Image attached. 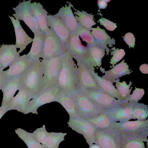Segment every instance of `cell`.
Segmentation results:
<instances>
[{
  "instance_id": "obj_1",
  "label": "cell",
  "mask_w": 148,
  "mask_h": 148,
  "mask_svg": "<svg viewBox=\"0 0 148 148\" xmlns=\"http://www.w3.org/2000/svg\"><path fill=\"white\" fill-rule=\"evenodd\" d=\"M60 57L62 68L57 85L61 90L72 95L80 90L78 67L67 50L60 55Z\"/></svg>"
},
{
  "instance_id": "obj_2",
  "label": "cell",
  "mask_w": 148,
  "mask_h": 148,
  "mask_svg": "<svg viewBox=\"0 0 148 148\" xmlns=\"http://www.w3.org/2000/svg\"><path fill=\"white\" fill-rule=\"evenodd\" d=\"M21 76L22 86L30 91L33 97L44 90L42 62L40 59L34 61Z\"/></svg>"
},
{
  "instance_id": "obj_3",
  "label": "cell",
  "mask_w": 148,
  "mask_h": 148,
  "mask_svg": "<svg viewBox=\"0 0 148 148\" xmlns=\"http://www.w3.org/2000/svg\"><path fill=\"white\" fill-rule=\"evenodd\" d=\"M43 70L44 89L57 86L59 74L62 68L60 55L41 60Z\"/></svg>"
},
{
  "instance_id": "obj_4",
  "label": "cell",
  "mask_w": 148,
  "mask_h": 148,
  "mask_svg": "<svg viewBox=\"0 0 148 148\" xmlns=\"http://www.w3.org/2000/svg\"><path fill=\"white\" fill-rule=\"evenodd\" d=\"M122 133L110 127L106 129L96 128L95 143L101 148H121Z\"/></svg>"
},
{
  "instance_id": "obj_5",
  "label": "cell",
  "mask_w": 148,
  "mask_h": 148,
  "mask_svg": "<svg viewBox=\"0 0 148 148\" xmlns=\"http://www.w3.org/2000/svg\"><path fill=\"white\" fill-rule=\"evenodd\" d=\"M72 96L75 103L77 116L81 118L87 120L95 117L104 111L80 90Z\"/></svg>"
},
{
  "instance_id": "obj_6",
  "label": "cell",
  "mask_w": 148,
  "mask_h": 148,
  "mask_svg": "<svg viewBox=\"0 0 148 148\" xmlns=\"http://www.w3.org/2000/svg\"><path fill=\"white\" fill-rule=\"evenodd\" d=\"M94 104L103 111L123 105L122 101L117 99L102 90L92 88L80 90Z\"/></svg>"
},
{
  "instance_id": "obj_7",
  "label": "cell",
  "mask_w": 148,
  "mask_h": 148,
  "mask_svg": "<svg viewBox=\"0 0 148 148\" xmlns=\"http://www.w3.org/2000/svg\"><path fill=\"white\" fill-rule=\"evenodd\" d=\"M31 1H24L19 3L16 8H13L15 13L12 15L17 20H23L35 34L41 30L32 12Z\"/></svg>"
},
{
  "instance_id": "obj_8",
  "label": "cell",
  "mask_w": 148,
  "mask_h": 148,
  "mask_svg": "<svg viewBox=\"0 0 148 148\" xmlns=\"http://www.w3.org/2000/svg\"><path fill=\"white\" fill-rule=\"evenodd\" d=\"M60 90L58 85L44 89L34 96L30 101L25 114L32 113L38 114L37 110L39 107L55 101Z\"/></svg>"
},
{
  "instance_id": "obj_9",
  "label": "cell",
  "mask_w": 148,
  "mask_h": 148,
  "mask_svg": "<svg viewBox=\"0 0 148 148\" xmlns=\"http://www.w3.org/2000/svg\"><path fill=\"white\" fill-rule=\"evenodd\" d=\"M66 50L56 34L50 28L45 32V36L41 58L42 60L60 55Z\"/></svg>"
},
{
  "instance_id": "obj_10",
  "label": "cell",
  "mask_w": 148,
  "mask_h": 148,
  "mask_svg": "<svg viewBox=\"0 0 148 148\" xmlns=\"http://www.w3.org/2000/svg\"><path fill=\"white\" fill-rule=\"evenodd\" d=\"M68 124L72 130L82 135L89 146L95 143L96 128L90 122L77 116L69 119Z\"/></svg>"
},
{
  "instance_id": "obj_11",
  "label": "cell",
  "mask_w": 148,
  "mask_h": 148,
  "mask_svg": "<svg viewBox=\"0 0 148 148\" xmlns=\"http://www.w3.org/2000/svg\"><path fill=\"white\" fill-rule=\"evenodd\" d=\"M17 95L5 106L8 111L16 110L25 114L30 101L33 97L31 92L22 86Z\"/></svg>"
},
{
  "instance_id": "obj_12",
  "label": "cell",
  "mask_w": 148,
  "mask_h": 148,
  "mask_svg": "<svg viewBox=\"0 0 148 148\" xmlns=\"http://www.w3.org/2000/svg\"><path fill=\"white\" fill-rule=\"evenodd\" d=\"M46 18L48 26L57 35L66 49L69 40L70 32L69 30L62 21L54 15L48 14Z\"/></svg>"
},
{
  "instance_id": "obj_13",
  "label": "cell",
  "mask_w": 148,
  "mask_h": 148,
  "mask_svg": "<svg viewBox=\"0 0 148 148\" xmlns=\"http://www.w3.org/2000/svg\"><path fill=\"white\" fill-rule=\"evenodd\" d=\"M66 49L77 61L83 59L87 53L88 47L82 45L79 36L77 33L70 32Z\"/></svg>"
},
{
  "instance_id": "obj_14",
  "label": "cell",
  "mask_w": 148,
  "mask_h": 148,
  "mask_svg": "<svg viewBox=\"0 0 148 148\" xmlns=\"http://www.w3.org/2000/svg\"><path fill=\"white\" fill-rule=\"evenodd\" d=\"M148 131L139 133H122L121 148H146Z\"/></svg>"
},
{
  "instance_id": "obj_15",
  "label": "cell",
  "mask_w": 148,
  "mask_h": 148,
  "mask_svg": "<svg viewBox=\"0 0 148 148\" xmlns=\"http://www.w3.org/2000/svg\"><path fill=\"white\" fill-rule=\"evenodd\" d=\"M33 61L26 55L20 56L9 66V68L3 71L7 79L13 77L21 76L28 69Z\"/></svg>"
},
{
  "instance_id": "obj_16",
  "label": "cell",
  "mask_w": 148,
  "mask_h": 148,
  "mask_svg": "<svg viewBox=\"0 0 148 148\" xmlns=\"http://www.w3.org/2000/svg\"><path fill=\"white\" fill-rule=\"evenodd\" d=\"M111 127L116 128L122 133H139L148 131V119L112 122Z\"/></svg>"
},
{
  "instance_id": "obj_17",
  "label": "cell",
  "mask_w": 148,
  "mask_h": 148,
  "mask_svg": "<svg viewBox=\"0 0 148 148\" xmlns=\"http://www.w3.org/2000/svg\"><path fill=\"white\" fill-rule=\"evenodd\" d=\"M22 86L21 76H16L7 79L2 90L3 96L1 106L5 107L14 97L16 92Z\"/></svg>"
},
{
  "instance_id": "obj_18",
  "label": "cell",
  "mask_w": 148,
  "mask_h": 148,
  "mask_svg": "<svg viewBox=\"0 0 148 148\" xmlns=\"http://www.w3.org/2000/svg\"><path fill=\"white\" fill-rule=\"evenodd\" d=\"M133 105H122L105 111L112 122H124L132 119Z\"/></svg>"
},
{
  "instance_id": "obj_19",
  "label": "cell",
  "mask_w": 148,
  "mask_h": 148,
  "mask_svg": "<svg viewBox=\"0 0 148 148\" xmlns=\"http://www.w3.org/2000/svg\"><path fill=\"white\" fill-rule=\"evenodd\" d=\"M106 50L97 46L88 47L87 53L81 60L88 68L100 67L101 60L105 54Z\"/></svg>"
},
{
  "instance_id": "obj_20",
  "label": "cell",
  "mask_w": 148,
  "mask_h": 148,
  "mask_svg": "<svg viewBox=\"0 0 148 148\" xmlns=\"http://www.w3.org/2000/svg\"><path fill=\"white\" fill-rule=\"evenodd\" d=\"M124 61L125 60H123L121 62L108 71H105L104 69L100 67L101 71L105 73L101 77L113 83L116 79L123 76L130 75L132 71L129 69V66Z\"/></svg>"
},
{
  "instance_id": "obj_21",
  "label": "cell",
  "mask_w": 148,
  "mask_h": 148,
  "mask_svg": "<svg viewBox=\"0 0 148 148\" xmlns=\"http://www.w3.org/2000/svg\"><path fill=\"white\" fill-rule=\"evenodd\" d=\"M72 5L69 3V5L62 7L55 15L58 17L63 22L70 32H76L79 24L77 21L71 9Z\"/></svg>"
},
{
  "instance_id": "obj_22",
  "label": "cell",
  "mask_w": 148,
  "mask_h": 148,
  "mask_svg": "<svg viewBox=\"0 0 148 148\" xmlns=\"http://www.w3.org/2000/svg\"><path fill=\"white\" fill-rule=\"evenodd\" d=\"M17 48L14 44L5 45L3 44L0 46V65L2 70L9 66L20 57Z\"/></svg>"
},
{
  "instance_id": "obj_23",
  "label": "cell",
  "mask_w": 148,
  "mask_h": 148,
  "mask_svg": "<svg viewBox=\"0 0 148 148\" xmlns=\"http://www.w3.org/2000/svg\"><path fill=\"white\" fill-rule=\"evenodd\" d=\"M77 62L80 79V90L87 88L102 90L83 62L81 60Z\"/></svg>"
},
{
  "instance_id": "obj_24",
  "label": "cell",
  "mask_w": 148,
  "mask_h": 148,
  "mask_svg": "<svg viewBox=\"0 0 148 148\" xmlns=\"http://www.w3.org/2000/svg\"><path fill=\"white\" fill-rule=\"evenodd\" d=\"M10 19L14 27L15 32L16 42L15 46L19 48L18 53H21L26 46L33 41V39L29 37L22 28L20 21L15 19L14 17L8 16Z\"/></svg>"
},
{
  "instance_id": "obj_25",
  "label": "cell",
  "mask_w": 148,
  "mask_h": 148,
  "mask_svg": "<svg viewBox=\"0 0 148 148\" xmlns=\"http://www.w3.org/2000/svg\"><path fill=\"white\" fill-rule=\"evenodd\" d=\"M86 67L103 91L119 100L122 101L118 91L112 82L99 76L97 73L95 72V68Z\"/></svg>"
},
{
  "instance_id": "obj_26",
  "label": "cell",
  "mask_w": 148,
  "mask_h": 148,
  "mask_svg": "<svg viewBox=\"0 0 148 148\" xmlns=\"http://www.w3.org/2000/svg\"><path fill=\"white\" fill-rule=\"evenodd\" d=\"M45 36V32L41 30L34 34L31 49L26 55L29 59L33 62L42 58Z\"/></svg>"
},
{
  "instance_id": "obj_27",
  "label": "cell",
  "mask_w": 148,
  "mask_h": 148,
  "mask_svg": "<svg viewBox=\"0 0 148 148\" xmlns=\"http://www.w3.org/2000/svg\"><path fill=\"white\" fill-rule=\"evenodd\" d=\"M91 31V33L95 39L96 46L109 52L107 45L110 47L112 46V45L115 44V40L113 38L111 39L104 29H101L98 26L96 28L92 27Z\"/></svg>"
},
{
  "instance_id": "obj_28",
  "label": "cell",
  "mask_w": 148,
  "mask_h": 148,
  "mask_svg": "<svg viewBox=\"0 0 148 148\" xmlns=\"http://www.w3.org/2000/svg\"><path fill=\"white\" fill-rule=\"evenodd\" d=\"M55 101L60 103L65 109L69 116V119L77 116L76 106L72 95L60 90Z\"/></svg>"
},
{
  "instance_id": "obj_29",
  "label": "cell",
  "mask_w": 148,
  "mask_h": 148,
  "mask_svg": "<svg viewBox=\"0 0 148 148\" xmlns=\"http://www.w3.org/2000/svg\"><path fill=\"white\" fill-rule=\"evenodd\" d=\"M31 8L41 30L46 32L49 28L46 18L49 13L42 5L39 2H35L32 3Z\"/></svg>"
},
{
  "instance_id": "obj_30",
  "label": "cell",
  "mask_w": 148,
  "mask_h": 148,
  "mask_svg": "<svg viewBox=\"0 0 148 148\" xmlns=\"http://www.w3.org/2000/svg\"><path fill=\"white\" fill-rule=\"evenodd\" d=\"M73 8L77 11L74 12V14L75 15V18L79 24L91 31L92 26L96 24L93 20L94 16L82 10V12H81Z\"/></svg>"
},
{
  "instance_id": "obj_31",
  "label": "cell",
  "mask_w": 148,
  "mask_h": 148,
  "mask_svg": "<svg viewBox=\"0 0 148 148\" xmlns=\"http://www.w3.org/2000/svg\"><path fill=\"white\" fill-rule=\"evenodd\" d=\"M15 132L28 148H45L35 138L32 133L28 132L21 128L17 129Z\"/></svg>"
},
{
  "instance_id": "obj_32",
  "label": "cell",
  "mask_w": 148,
  "mask_h": 148,
  "mask_svg": "<svg viewBox=\"0 0 148 148\" xmlns=\"http://www.w3.org/2000/svg\"><path fill=\"white\" fill-rule=\"evenodd\" d=\"M96 128L106 129L111 127L112 121L104 111L93 118L86 120Z\"/></svg>"
},
{
  "instance_id": "obj_33",
  "label": "cell",
  "mask_w": 148,
  "mask_h": 148,
  "mask_svg": "<svg viewBox=\"0 0 148 148\" xmlns=\"http://www.w3.org/2000/svg\"><path fill=\"white\" fill-rule=\"evenodd\" d=\"M66 133L48 132L45 147V148H58L60 143L64 140Z\"/></svg>"
},
{
  "instance_id": "obj_34",
  "label": "cell",
  "mask_w": 148,
  "mask_h": 148,
  "mask_svg": "<svg viewBox=\"0 0 148 148\" xmlns=\"http://www.w3.org/2000/svg\"><path fill=\"white\" fill-rule=\"evenodd\" d=\"M148 116V107L147 105L138 102L133 105L132 119L144 120Z\"/></svg>"
},
{
  "instance_id": "obj_35",
  "label": "cell",
  "mask_w": 148,
  "mask_h": 148,
  "mask_svg": "<svg viewBox=\"0 0 148 148\" xmlns=\"http://www.w3.org/2000/svg\"><path fill=\"white\" fill-rule=\"evenodd\" d=\"M120 79H116L114 82L116 83V87L118 91L122 101H123L130 96L131 91L132 87H131L132 83L130 81L128 84H127L125 81H123L122 82H120Z\"/></svg>"
},
{
  "instance_id": "obj_36",
  "label": "cell",
  "mask_w": 148,
  "mask_h": 148,
  "mask_svg": "<svg viewBox=\"0 0 148 148\" xmlns=\"http://www.w3.org/2000/svg\"><path fill=\"white\" fill-rule=\"evenodd\" d=\"M75 33L79 35L83 41L87 43V47H88L96 46L95 39L91 31L79 25Z\"/></svg>"
},
{
  "instance_id": "obj_37",
  "label": "cell",
  "mask_w": 148,
  "mask_h": 148,
  "mask_svg": "<svg viewBox=\"0 0 148 148\" xmlns=\"http://www.w3.org/2000/svg\"><path fill=\"white\" fill-rule=\"evenodd\" d=\"M145 91L143 89L135 87L132 94L126 100L122 101L123 105H133L143 97Z\"/></svg>"
},
{
  "instance_id": "obj_38",
  "label": "cell",
  "mask_w": 148,
  "mask_h": 148,
  "mask_svg": "<svg viewBox=\"0 0 148 148\" xmlns=\"http://www.w3.org/2000/svg\"><path fill=\"white\" fill-rule=\"evenodd\" d=\"M48 133L44 125L42 127L37 129L32 133L35 138L45 147Z\"/></svg>"
},
{
  "instance_id": "obj_39",
  "label": "cell",
  "mask_w": 148,
  "mask_h": 148,
  "mask_svg": "<svg viewBox=\"0 0 148 148\" xmlns=\"http://www.w3.org/2000/svg\"><path fill=\"white\" fill-rule=\"evenodd\" d=\"M112 50L111 55H112L109 63L112 65L110 68L113 67L117 62L122 59L125 55V52L123 49H116L114 47L111 49Z\"/></svg>"
},
{
  "instance_id": "obj_40",
  "label": "cell",
  "mask_w": 148,
  "mask_h": 148,
  "mask_svg": "<svg viewBox=\"0 0 148 148\" xmlns=\"http://www.w3.org/2000/svg\"><path fill=\"white\" fill-rule=\"evenodd\" d=\"M100 24L104 26L107 29L110 31H114L117 27L116 24L101 17L99 19Z\"/></svg>"
},
{
  "instance_id": "obj_41",
  "label": "cell",
  "mask_w": 148,
  "mask_h": 148,
  "mask_svg": "<svg viewBox=\"0 0 148 148\" xmlns=\"http://www.w3.org/2000/svg\"><path fill=\"white\" fill-rule=\"evenodd\" d=\"M123 40L129 46L130 48L134 47L135 38L133 34L130 32H128L123 37Z\"/></svg>"
},
{
  "instance_id": "obj_42",
  "label": "cell",
  "mask_w": 148,
  "mask_h": 148,
  "mask_svg": "<svg viewBox=\"0 0 148 148\" xmlns=\"http://www.w3.org/2000/svg\"><path fill=\"white\" fill-rule=\"evenodd\" d=\"M3 70L1 69H0V90L3 88L7 80Z\"/></svg>"
},
{
  "instance_id": "obj_43",
  "label": "cell",
  "mask_w": 148,
  "mask_h": 148,
  "mask_svg": "<svg viewBox=\"0 0 148 148\" xmlns=\"http://www.w3.org/2000/svg\"><path fill=\"white\" fill-rule=\"evenodd\" d=\"M110 1V0H99L97 2V5L99 9H105L107 7L108 2Z\"/></svg>"
},
{
  "instance_id": "obj_44",
  "label": "cell",
  "mask_w": 148,
  "mask_h": 148,
  "mask_svg": "<svg viewBox=\"0 0 148 148\" xmlns=\"http://www.w3.org/2000/svg\"><path fill=\"white\" fill-rule=\"evenodd\" d=\"M7 111L5 107H0V119Z\"/></svg>"
},
{
  "instance_id": "obj_45",
  "label": "cell",
  "mask_w": 148,
  "mask_h": 148,
  "mask_svg": "<svg viewBox=\"0 0 148 148\" xmlns=\"http://www.w3.org/2000/svg\"><path fill=\"white\" fill-rule=\"evenodd\" d=\"M89 148H101L97 144L94 143L90 146Z\"/></svg>"
},
{
  "instance_id": "obj_46",
  "label": "cell",
  "mask_w": 148,
  "mask_h": 148,
  "mask_svg": "<svg viewBox=\"0 0 148 148\" xmlns=\"http://www.w3.org/2000/svg\"><path fill=\"white\" fill-rule=\"evenodd\" d=\"M0 69H1V65H0Z\"/></svg>"
},
{
  "instance_id": "obj_47",
  "label": "cell",
  "mask_w": 148,
  "mask_h": 148,
  "mask_svg": "<svg viewBox=\"0 0 148 148\" xmlns=\"http://www.w3.org/2000/svg\"></svg>"
}]
</instances>
